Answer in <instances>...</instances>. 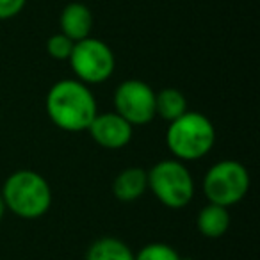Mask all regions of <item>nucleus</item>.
<instances>
[{
	"instance_id": "nucleus-1",
	"label": "nucleus",
	"mask_w": 260,
	"mask_h": 260,
	"mask_svg": "<svg viewBox=\"0 0 260 260\" xmlns=\"http://www.w3.org/2000/svg\"><path fill=\"white\" fill-rule=\"evenodd\" d=\"M47 112L62 130H87L96 112V102L86 84L79 80H59L47 94Z\"/></svg>"
},
{
	"instance_id": "nucleus-2",
	"label": "nucleus",
	"mask_w": 260,
	"mask_h": 260,
	"mask_svg": "<svg viewBox=\"0 0 260 260\" xmlns=\"http://www.w3.org/2000/svg\"><path fill=\"white\" fill-rule=\"evenodd\" d=\"M2 198L13 214L23 219H38L50 209L52 192L48 182L40 173L20 170L6 180Z\"/></svg>"
},
{
	"instance_id": "nucleus-3",
	"label": "nucleus",
	"mask_w": 260,
	"mask_h": 260,
	"mask_svg": "<svg viewBox=\"0 0 260 260\" xmlns=\"http://www.w3.org/2000/svg\"><path fill=\"white\" fill-rule=\"evenodd\" d=\"M216 130L207 116L187 111L180 118L170 121L166 145L177 159L198 160L212 150Z\"/></svg>"
},
{
	"instance_id": "nucleus-4",
	"label": "nucleus",
	"mask_w": 260,
	"mask_h": 260,
	"mask_svg": "<svg viewBox=\"0 0 260 260\" xmlns=\"http://www.w3.org/2000/svg\"><path fill=\"white\" fill-rule=\"evenodd\" d=\"M146 178L155 198L170 209H182L194 196L191 173L178 160H160L146 173Z\"/></svg>"
},
{
	"instance_id": "nucleus-5",
	"label": "nucleus",
	"mask_w": 260,
	"mask_h": 260,
	"mask_svg": "<svg viewBox=\"0 0 260 260\" xmlns=\"http://www.w3.org/2000/svg\"><path fill=\"white\" fill-rule=\"evenodd\" d=\"M249 189L248 170L237 160H221L205 175L203 191L210 203L230 207L239 203Z\"/></svg>"
},
{
	"instance_id": "nucleus-6",
	"label": "nucleus",
	"mask_w": 260,
	"mask_h": 260,
	"mask_svg": "<svg viewBox=\"0 0 260 260\" xmlns=\"http://www.w3.org/2000/svg\"><path fill=\"white\" fill-rule=\"evenodd\" d=\"M70 66L82 82L100 84L114 72L112 50L96 38H86L73 45Z\"/></svg>"
},
{
	"instance_id": "nucleus-7",
	"label": "nucleus",
	"mask_w": 260,
	"mask_h": 260,
	"mask_svg": "<svg viewBox=\"0 0 260 260\" xmlns=\"http://www.w3.org/2000/svg\"><path fill=\"white\" fill-rule=\"evenodd\" d=\"M116 112L130 125H145L155 118V93L143 80H125L114 93Z\"/></svg>"
},
{
	"instance_id": "nucleus-8",
	"label": "nucleus",
	"mask_w": 260,
	"mask_h": 260,
	"mask_svg": "<svg viewBox=\"0 0 260 260\" xmlns=\"http://www.w3.org/2000/svg\"><path fill=\"white\" fill-rule=\"evenodd\" d=\"M87 130L98 145L109 150L123 148L132 139V125L118 112L96 114Z\"/></svg>"
},
{
	"instance_id": "nucleus-9",
	"label": "nucleus",
	"mask_w": 260,
	"mask_h": 260,
	"mask_svg": "<svg viewBox=\"0 0 260 260\" xmlns=\"http://www.w3.org/2000/svg\"><path fill=\"white\" fill-rule=\"evenodd\" d=\"M59 23H61V32L77 43V41L89 38L91 27H93V15L87 6L80 2H72L62 9Z\"/></svg>"
},
{
	"instance_id": "nucleus-10",
	"label": "nucleus",
	"mask_w": 260,
	"mask_h": 260,
	"mask_svg": "<svg viewBox=\"0 0 260 260\" xmlns=\"http://www.w3.org/2000/svg\"><path fill=\"white\" fill-rule=\"evenodd\" d=\"M148 187V178H146V171L141 168H128L123 170L118 177L114 178L112 184V192L119 202H136L141 198L143 192Z\"/></svg>"
},
{
	"instance_id": "nucleus-11",
	"label": "nucleus",
	"mask_w": 260,
	"mask_h": 260,
	"mask_svg": "<svg viewBox=\"0 0 260 260\" xmlns=\"http://www.w3.org/2000/svg\"><path fill=\"white\" fill-rule=\"evenodd\" d=\"M196 224H198V230L202 235L217 239L226 234L228 226H230V214H228L226 207L209 203V205L200 210Z\"/></svg>"
},
{
	"instance_id": "nucleus-12",
	"label": "nucleus",
	"mask_w": 260,
	"mask_h": 260,
	"mask_svg": "<svg viewBox=\"0 0 260 260\" xmlns=\"http://www.w3.org/2000/svg\"><path fill=\"white\" fill-rule=\"evenodd\" d=\"M86 260H134V253L119 239L104 237L91 244Z\"/></svg>"
},
{
	"instance_id": "nucleus-13",
	"label": "nucleus",
	"mask_w": 260,
	"mask_h": 260,
	"mask_svg": "<svg viewBox=\"0 0 260 260\" xmlns=\"http://www.w3.org/2000/svg\"><path fill=\"white\" fill-rule=\"evenodd\" d=\"M184 112H187V102L178 89L166 87L155 94V114H159L166 121L180 118Z\"/></svg>"
},
{
	"instance_id": "nucleus-14",
	"label": "nucleus",
	"mask_w": 260,
	"mask_h": 260,
	"mask_svg": "<svg viewBox=\"0 0 260 260\" xmlns=\"http://www.w3.org/2000/svg\"><path fill=\"white\" fill-rule=\"evenodd\" d=\"M178 253L171 246L164 242H152L145 246L138 255H134V260H178Z\"/></svg>"
},
{
	"instance_id": "nucleus-15",
	"label": "nucleus",
	"mask_w": 260,
	"mask_h": 260,
	"mask_svg": "<svg viewBox=\"0 0 260 260\" xmlns=\"http://www.w3.org/2000/svg\"><path fill=\"white\" fill-rule=\"evenodd\" d=\"M73 45H75V41L70 40V38L64 36L62 32H59V34H54V36L47 41V50H48V54L54 59H57V61H68L70 55H72Z\"/></svg>"
},
{
	"instance_id": "nucleus-16",
	"label": "nucleus",
	"mask_w": 260,
	"mask_h": 260,
	"mask_svg": "<svg viewBox=\"0 0 260 260\" xmlns=\"http://www.w3.org/2000/svg\"><path fill=\"white\" fill-rule=\"evenodd\" d=\"M27 0H0V20H11L23 9Z\"/></svg>"
},
{
	"instance_id": "nucleus-17",
	"label": "nucleus",
	"mask_w": 260,
	"mask_h": 260,
	"mask_svg": "<svg viewBox=\"0 0 260 260\" xmlns=\"http://www.w3.org/2000/svg\"><path fill=\"white\" fill-rule=\"evenodd\" d=\"M6 203H4V198H2V194H0V221H2V217H4V214H6Z\"/></svg>"
},
{
	"instance_id": "nucleus-18",
	"label": "nucleus",
	"mask_w": 260,
	"mask_h": 260,
	"mask_svg": "<svg viewBox=\"0 0 260 260\" xmlns=\"http://www.w3.org/2000/svg\"><path fill=\"white\" fill-rule=\"evenodd\" d=\"M178 260H192V258H178Z\"/></svg>"
}]
</instances>
